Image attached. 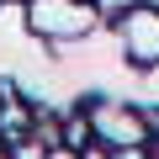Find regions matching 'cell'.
Returning <instances> with one entry per match:
<instances>
[{
    "label": "cell",
    "mask_w": 159,
    "mask_h": 159,
    "mask_svg": "<svg viewBox=\"0 0 159 159\" xmlns=\"http://www.w3.org/2000/svg\"><path fill=\"white\" fill-rule=\"evenodd\" d=\"M27 21L43 37H85L90 27H101V11L96 6H80V0H32Z\"/></svg>",
    "instance_id": "6da1fadb"
},
{
    "label": "cell",
    "mask_w": 159,
    "mask_h": 159,
    "mask_svg": "<svg viewBox=\"0 0 159 159\" xmlns=\"http://www.w3.org/2000/svg\"><path fill=\"white\" fill-rule=\"evenodd\" d=\"M48 159H74V154H69V148H53V154H48Z\"/></svg>",
    "instance_id": "3957f363"
},
{
    "label": "cell",
    "mask_w": 159,
    "mask_h": 159,
    "mask_svg": "<svg viewBox=\"0 0 159 159\" xmlns=\"http://www.w3.org/2000/svg\"><path fill=\"white\" fill-rule=\"evenodd\" d=\"M127 43H133L138 58H159V6H148L143 16L127 21Z\"/></svg>",
    "instance_id": "7a4b0ae2"
}]
</instances>
